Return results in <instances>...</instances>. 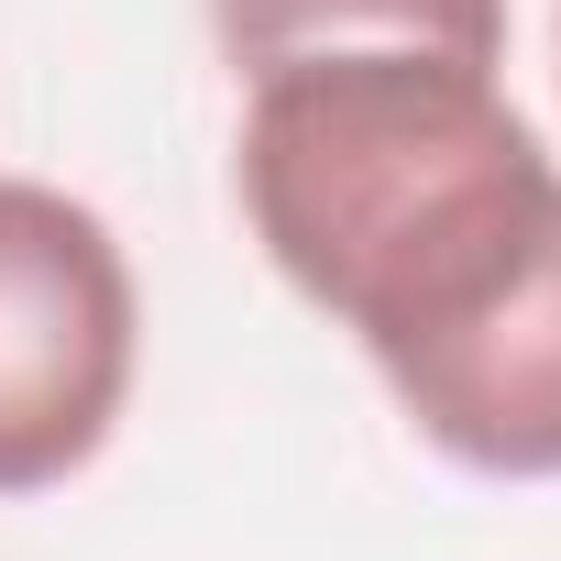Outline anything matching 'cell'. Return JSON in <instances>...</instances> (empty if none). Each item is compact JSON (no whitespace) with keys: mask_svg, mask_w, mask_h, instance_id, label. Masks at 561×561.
Returning <instances> with one entry per match:
<instances>
[{"mask_svg":"<svg viewBox=\"0 0 561 561\" xmlns=\"http://www.w3.org/2000/svg\"><path fill=\"white\" fill-rule=\"evenodd\" d=\"M144 353V298L111 220L45 176H0V495L100 462Z\"/></svg>","mask_w":561,"mask_h":561,"instance_id":"2","label":"cell"},{"mask_svg":"<svg viewBox=\"0 0 561 561\" xmlns=\"http://www.w3.org/2000/svg\"><path fill=\"white\" fill-rule=\"evenodd\" d=\"M231 165L264 264L375 353L440 462L561 473V165L495 67L287 56L253 78Z\"/></svg>","mask_w":561,"mask_h":561,"instance_id":"1","label":"cell"},{"mask_svg":"<svg viewBox=\"0 0 561 561\" xmlns=\"http://www.w3.org/2000/svg\"><path fill=\"white\" fill-rule=\"evenodd\" d=\"M209 34L242 78L287 67V56H353V45L506 67V0H209Z\"/></svg>","mask_w":561,"mask_h":561,"instance_id":"3","label":"cell"}]
</instances>
